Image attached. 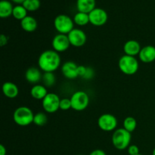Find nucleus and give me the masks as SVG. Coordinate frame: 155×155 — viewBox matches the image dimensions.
<instances>
[{
	"label": "nucleus",
	"instance_id": "f257e3e1",
	"mask_svg": "<svg viewBox=\"0 0 155 155\" xmlns=\"http://www.w3.org/2000/svg\"><path fill=\"white\" fill-rule=\"evenodd\" d=\"M38 65L41 71L54 72L61 65V56L54 50H46L42 52L38 59Z\"/></svg>",
	"mask_w": 155,
	"mask_h": 155
},
{
	"label": "nucleus",
	"instance_id": "f03ea898",
	"mask_svg": "<svg viewBox=\"0 0 155 155\" xmlns=\"http://www.w3.org/2000/svg\"><path fill=\"white\" fill-rule=\"evenodd\" d=\"M131 139V133L124 128H120L114 130L112 135V144L116 149L123 151L130 146Z\"/></svg>",
	"mask_w": 155,
	"mask_h": 155
},
{
	"label": "nucleus",
	"instance_id": "7ed1b4c3",
	"mask_svg": "<svg viewBox=\"0 0 155 155\" xmlns=\"http://www.w3.org/2000/svg\"><path fill=\"white\" fill-rule=\"evenodd\" d=\"M34 114L31 109L26 106H21L15 110L13 119L15 124L21 127H27L33 123Z\"/></svg>",
	"mask_w": 155,
	"mask_h": 155
},
{
	"label": "nucleus",
	"instance_id": "20e7f679",
	"mask_svg": "<svg viewBox=\"0 0 155 155\" xmlns=\"http://www.w3.org/2000/svg\"><path fill=\"white\" fill-rule=\"evenodd\" d=\"M118 67L121 72L126 75H133L139 70V64L136 57L124 54L119 59Z\"/></svg>",
	"mask_w": 155,
	"mask_h": 155
},
{
	"label": "nucleus",
	"instance_id": "39448f33",
	"mask_svg": "<svg viewBox=\"0 0 155 155\" xmlns=\"http://www.w3.org/2000/svg\"><path fill=\"white\" fill-rule=\"evenodd\" d=\"M54 26L55 30L61 34L68 35L74 30V20L66 15H59L54 18Z\"/></svg>",
	"mask_w": 155,
	"mask_h": 155
},
{
	"label": "nucleus",
	"instance_id": "423d86ee",
	"mask_svg": "<svg viewBox=\"0 0 155 155\" xmlns=\"http://www.w3.org/2000/svg\"><path fill=\"white\" fill-rule=\"evenodd\" d=\"M71 101L72 109L77 111H82L89 106V97L84 91H77L71 95Z\"/></svg>",
	"mask_w": 155,
	"mask_h": 155
},
{
	"label": "nucleus",
	"instance_id": "0eeeda50",
	"mask_svg": "<svg viewBox=\"0 0 155 155\" xmlns=\"http://www.w3.org/2000/svg\"><path fill=\"white\" fill-rule=\"evenodd\" d=\"M98 126L104 132L114 131L116 130L117 127V120L116 117L111 114H104L98 118Z\"/></svg>",
	"mask_w": 155,
	"mask_h": 155
},
{
	"label": "nucleus",
	"instance_id": "6e6552de",
	"mask_svg": "<svg viewBox=\"0 0 155 155\" xmlns=\"http://www.w3.org/2000/svg\"><path fill=\"white\" fill-rule=\"evenodd\" d=\"M60 101L58 95L50 92L42 100V107L47 113H54L60 109Z\"/></svg>",
	"mask_w": 155,
	"mask_h": 155
},
{
	"label": "nucleus",
	"instance_id": "1a4fd4ad",
	"mask_svg": "<svg viewBox=\"0 0 155 155\" xmlns=\"http://www.w3.org/2000/svg\"><path fill=\"white\" fill-rule=\"evenodd\" d=\"M90 24L95 27H101L107 23L108 15L105 10L101 8H95L89 14Z\"/></svg>",
	"mask_w": 155,
	"mask_h": 155
},
{
	"label": "nucleus",
	"instance_id": "9d476101",
	"mask_svg": "<svg viewBox=\"0 0 155 155\" xmlns=\"http://www.w3.org/2000/svg\"><path fill=\"white\" fill-rule=\"evenodd\" d=\"M70 43L74 47H81L86 42V34L83 30L74 28L68 34Z\"/></svg>",
	"mask_w": 155,
	"mask_h": 155
},
{
	"label": "nucleus",
	"instance_id": "9b49d317",
	"mask_svg": "<svg viewBox=\"0 0 155 155\" xmlns=\"http://www.w3.org/2000/svg\"><path fill=\"white\" fill-rule=\"evenodd\" d=\"M51 45H52L53 50L55 51L63 52V51H67L69 48L70 45H71L70 43L68 35L58 33L53 38Z\"/></svg>",
	"mask_w": 155,
	"mask_h": 155
},
{
	"label": "nucleus",
	"instance_id": "f8f14e48",
	"mask_svg": "<svg viewBox=\"0 0 155 155\" xmlns=\"http://www.w3.org/2000/svg\"><path fill=\"white\" fill-rule=\"evenodd\" d=\"M78 68L79 65H77L75 62L69 61L62 65L61 72L65 78L74 80L79 77Z\"/></svg>",
	"mask_w": 155,
	"mask_h": 155
},
{
	"label": "nucleus",
	"instance_id": "ddd939ff",
	"mask_svg": "<svg viewBox=\"0 0 155 155\" xmlns=\"http://www.w3.org/2000/svg\"><path fill=\"white\" fill-rule=\"evenodd\" d=\"M139 59L143 63H151L155 61V47L146 45L141 49L139 54Z\"/></svg>",
	"mask_w": 155,
	"mask_h": 155
},
{
	"label": "nucleus",
	"instance_id": "4468645a",
	"mask_svg": "<svg viewBox=\"0 0 155 155\" xmlns=\"http://www.w3.org/2000/svg\"><path fill=\"white\" fill-rule=\"evenodd\" d=\"M141 49H142V47H141L139 42L136 40H133V39L126 42L124 45V53L127 55L136 57V55H139Z\"/></svg>",
	"mask_w": 155,
	"mask_h": 155
},
{
	"label": "nucleus",
	"instance_id": "2eb2a0df",
	"mask_svg": "<svg viewBox=\"0 0 155 155\" xmlns=\"http://www.w3.org/2000/svg\"><path fill=\"white\" fill-rule=\"evenodd\" d=\"M25 78L28 83L36 85L42 79V74L40 70L32 67L28 68L26 71Z\"/></svg>",
	"mask_w": 155,
	"mask_h": 155
},
{
	"label": "nucleus",
	"instance_id": "dca6fc26",
	"mask_svg": "<svg viewBox=\"0 0 155 155\" xmlns=\"http://www.w3.org/2000/svg\"><path fill=\"white\" fill-rule=\"evenodd\" d=\"M2 92L7 98H15L19 94V89L12 82H5L2 85Z\"/></svg>",
	"mask_w": 155,
	"mask_h": 155
},
{
	"label": "nucleus",
	"instance_id": "f3484780",
	"mask_svg": "<svg viewBox=\"0 0 155 155\" xmlns=\"http://www.w3.org/2000/svg\"><path fill=\"white\" fill-rule=\"evenodd\" d=\"M95 0H77V8L78 12L89 14L95 8Z\"/></svg>",
	"mask_w": 155,
	"mask_h": 155
},
{
	"label": "nucleus",
	"instance_id": "a211bd4d",
	"mask_svg": "<svg viewBox=\"0 0 155 155\" xmlns=\"http://www.w3.org/2000/svg\"><path fill=\"white\" fill-rule=\"evenodd\" d=\"M21 28L24 31L32 33V32H34L37 28V21L33 17L27 15L25 18L21 21Z\"/></svg>",
	"mask_w": 155,
	"mask_h": 155
},
{
	"label": "nucleus",
	"instance_id": "6ab92c4d",
	"mask_svg": "<svg viewBox=\"0 0 155 155\" xmlns=\"http://www.w3.org/2000/svg\"><path fill=\"white\" fill-rule=\"evenodd\" d=\"M48 91L44 85L36 84L30 89V95L33 98L37 100H43L48 95Z\"/></svg>",
	"mask_w": 155,
	"mask_h": 155
},
{
	"label": "nucleus",
	"instance_id": "aec40b11",
	"mask_svg": "<svg viewBox=\"0 0 155 155\" xmlns=\"http://www.w3.org/2000/svg\"><path fill=\"white\" fill-rule=\"evenodd\" d=\"M13 9V5L8 0H2L0 2V17L2 18H7L12 16Z\"/></svg>",
	"mask_w": 155,
	"mask_h": 155
},
{
	"label": "nucleus",
	"instance_id": "412c9836",
	"mask_svg": "<svg viewBox=\"0 0 155 155\" xmlns=\"http://www.w3.org/2000/svg\"><path fill=\"white\" fill-rule=\"evenodd\" d=\"M73 20H74V24H76L78 26H80V27L86 26L89 23H90V21H89V14L83 13V12H78L74 15V19Z\"/></svg>",
	"mask_w": 155,
	"mask_h": 155
},
{
	"label": "nucleus",
	"instance_id": "4be33fe9",
	"mask_svg": "<svg viewBox=\"0 0 155 155\" xmlns=\"http://www.w3.org/2000/svg\"><path fill=\"white\" fill-rule=\"evenodd\" d=\"M12 16L18 21H22L27 16V11L22 5H17L14 7Z\"/></svg>",
	"mask_w": 155,
	"mask_h": 155
},
{
	"label": "nucleus",
	"instance_id": "5701e85b",
	"mask_svg": "<svg viewBox=\"0 0 155 155\" xmlns=\"http://www.w3.org/2000/svg\"><path fill=\"white\" fill-rule=\"evenodd\" d=\"M137 127V121L133 117H127L124 120V128L130 133L135 131Z\"/></svg>",
	"mask_w": 155,
	"mask_h": 155
},
{
	"label": "nucleus",
	"instance_id": "b1692460",
	"mask_svg": "<svg viewBox=\"0 0 155 155\" xmlns=\"http://www.w3.org/2000/svg\"><path fill=\"white\" fill-rule=\"evenodd\" d=\"M22 5L27 9V12H35L39 8L41 2L39 0H25Z\"/></svg>",
	"mask_w": 155,
	"mask_h": 155
},
{
	"label": "nucleus",
	"instance_id": "393cba45",
	"mask_svg": "<svg viewBox=\"0 0 155 155\" xmlns=\"http://www.w3.org/2000/svg\"><path fill=\"white\" fill-rule=\"evenodd\" d=\"M42 82L44 83V86L51 87L55 83V76L53 74V72H45L42 74Z\"/></svg>",
	"mask_w": 155,
	"mask_h": 155
},
{
	"label": "nucleus",
	"instance_id": "a878e982",
	"mask_svg": "<svg viewBox=\"0 0 155 155\" xmlns=\"http://www.w3.org/2000/svg\"><path fill=\"white\" fill-rule=\"evenodd\" d=\"M48 121V117L46 114L42 112H39V113L34 114V118H33V124L38 127H42L45 124H46Z\"/></svg>",
	"mask_w": 155,
	"mask_h": 155
},
{
	"label": "nucleus",
	"instance_id": "bb28decb",
	"mask_svg": "<svg viewBox=\"0 0 155 155\" xmlns=\"http://www.w3.org/2000/svg\"><path fill=\"white\" fill-rule=\"evenodd\" d=\"M72 108L71 98H62L60 101V109L62 110H68Z\"/></svg>",
	"mask_w": 155,
	"mask_h": 155
},
{
	"label": "nucleus",
	"instance_id": "cd10ccee",
	"mask_svg": "<svg viewBox=\"0 0 155 155\" xmlns=\"http://www.w3.org/2000/svg\"><path fill=\"white\" fill-rule=\"evenodd\" d=\"M95 76V71L94 70L92 69V68H89V67H86V73L83 75V77H82V79L86 80H92V78Z\"/></svg>",
	"mask_w": 155,
	"mask_h": 155
},
{
	"label": "nucleus",
	"instance_id": "c85d7f7f",
	"mask_svg": "<svg viewBox=\"0 0 155 155\" xmlns=\"http://www.w3.org/2000/svg\"><path fill=\"white\" fill-rule=\"evenodd\" d=\"M127 151L130 155H138L139 154V148L136 145H130L127 148Z\"/></svg>",
	"mask_w": 155,
	"mask_h": 155
},
{
	"label": "nucleus",
	"instance_id": "c756f323",
	"mask_svg": "<svg viewBox=\"0 0 155 155\" xmlns=\"http://www.w3.org/2000/svg\"><path fill=\"white\" fill-rule=\"evenodd\" d=\"M86 67L83 66V65H79V68H78L79 77L82 78V77H83V75L85 74V73H86Z\"/></svg>",
	"mask_w": 155,
	"mask_h": 155
},
{
	"label": "nucleus",
	"instance_id": "7c9ffc66",
	"mask_svg": "<svg viewBox=\"0 0 155 155\" xmlns=\"http://www.w3.org/2000/svg\"><path fill=\"white\" fill-rule=\"evenodd\" d=\"M8 36H6L4 34H2L1 37H0V45L4 46L5 45H6L8 43Z\"/></svg>",
	"mask_w": 155,
	"mask_h": 155
},
{
	"label": "nucleus",
	"instance_id": "2f4dec72",
	"mask_svg": "<svg viewBox=\"0 0 155 155\" xmlns=\"http://www.w3.org/2000/svg\"><path fill=\"white\" fill-rule=\"evenodd\" d=\"M89 155H107L106 153L104 152L103 150L101 149H95L92 151V152L89 154Z\"/></svg>",
	"mask_w": 155,
	"mask_h": 155
},
{
	"label": "nucleus",
	"instance_id": "473e14b6",
	"mask_svg": "<svg viewBox=\"0 0 155 155\" xmlns=\"http://www.w3.org/2000/svg\"><path fill=\"white\" fill-rule=\"evenodd\" d=\"M7 150L3 145H0V155H6Z\"/></svg>",
	"mask_w": 155,
	"mask_h": 155
},
{
	"label": "nucleus",
	"instance_id": "72a5a7b5",
	"mask_svg": "<svg viewBox=\"0 0 155 155\" xmlns=\"http://www.w3.org/2000/svg\"><path fill=\"white\" fill-rule=\"evenodd\" d=\"M12 2L15 3V4H18V5H22L24 3V2L25 0H11Z\"/></svg>",
	"mask_w": 155,
	"mask_h": 155
},
{
	"label": "nucleus",
	"instance_id": "f704fd0d",
	"mask_svg": "<svg viewBox=\"0 0 155 155\" xmlns=\"http://www.w3.org/2000/svg\"><path fill=\"white\" fill-rule=\"evenodd\" d=\"M152 155H155V148L153 150V152H152Z\"/></svg>",
	"mask_w": 155,
	"mask_h": 155
},
{
	"label": "nucleus",
	"instance_id": "c9c22d12",
	"mask_svg": "<svg viewBox=\"0 0 155 155\" xmlns=\"http://www.w3.org/2000/svg\"><path fill=\"white\" fill-rule=\"evenodd\" d=\"M138 155H143V154H138Z\"/></svg>",
	"mask_w": 155,
	"mask_h": 155
},
{
	"label": "nucleus",
	"instance_id": "e433bc0d",
	"mask_svg": "<svg viewBox=\"0 0 155 155\" xmlns=\"http://www.w3.org/2000/svg\"><path fill=\"white\" fill-rule=\"evenodd\" d=\"M79 155H83V154H79Z\"/></svg>",
	"mask_w": 155,
	"mask_h": 155
}]
</instances>
